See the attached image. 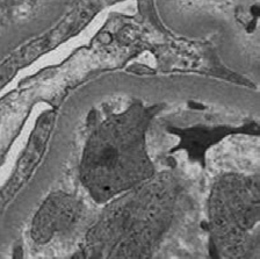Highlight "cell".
I'll return each mask as SVG.
<instances>
[{
    "label": "cell",
    "instance_id": "1",
    "mask_svg": "<svg viewBox=\"0 0 260 259\" xmlns=\"http://www.w3.org/2000/svg\"><path fill=\"white\" fill-rule=\"evenodd\" d=\"M144 156L142 117L114 121L92 137L85 156V183L100 200L132 187L149 176Z\"/></svg>",
    "mask_w": 260,
    "mask_h": 259
},
{
    "label": "cell",
    "instance_id": "2",
    "mask_svg": "<svg viewBox=\"0 0 260 259\" xmlns=\"http://www.w3.org/2000/svg\"><path fill=\"white\" fill-rule=\"evenodd\" d=\"M79 205L76 199L64 193H55L44 201L32 220L31 237L44 244L76 221Z\"/></svg>",
    "mask_w": 260,
    "mask_h": 259
}]
</instances>
